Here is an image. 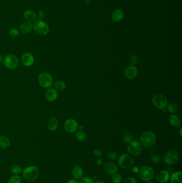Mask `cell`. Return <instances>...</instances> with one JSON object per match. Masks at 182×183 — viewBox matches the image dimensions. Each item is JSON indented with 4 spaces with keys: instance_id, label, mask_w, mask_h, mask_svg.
<instances>
[{
    "instance_id": "obj_46",
    "label": "cell",
    "mask_w": 182,
    "mask_h": 183,
    "mask_svg": "<svg viewBox=\"0 0 182 183\" xmlns=\"http://www.w3.org/2000/svg\"><path fill=\"white\" fill-rule=\"evenodd\" d=\"M91 1V0H86V3L87 4H89Z\"/></svg>"
},
{
    "instance_id": "obj_34",
    "label": "cell",
    "mask_w": 182,
    "mask_h": 183,
    "mask_svg": "<svg viewBox=\"0 0 182 183\" xmlns=\"http://www.w3.org/2000/svg\"><path fill=\"white\" fill-rule=\"evenodd\" d=\"M9 35L11 37L16 38L19 35V31L16 28H12L9 31Z\"/></svg>"
},
{
    "instance_id": "obj_36",
    "label": "cell",
    "mask_w": 182,
    "mask_h": 183,
    "mask_svg": "<svg viewBox=\"0 0 182 183\" xmlns=\"http://www.w3.org/2000/svg\"><path fill=\"white\" fill-rule=\"evenodd\" d=\"M151 160L153 163H155V164H158L161 162L160 157L158 155H153L151 158Z\"/></svg>"
},
{
    "instance_id": "obj_21",
    "label": "cell",
    "mask_w": 182,
    "mask_h": 183,
    "mask_svg": "<svg viewBox=\"0 0 182 183\" xmlns=\"http://www.w3.org/2000/svg\"><path fill=\"white\" fill-rule=\"evenodd\" d=\"M169 122L170 125L175 127H178L180 125V119L175 114H172L169 116Z\"/></svg>"
},
{
    "instance_id": "obj_9",
    "label": "cell",
    "mask_w": 182,
    "mask_h": 183,
    "mask_svg": "<svg viewBox=\"0 0 182 183\" xmlns=\"http://www.w3.org/2000/svg\"><path fill=\"white\" fill-rule=\"evenodd\" d=\"M152 102L155 107L160 109H164L168 105L166 97L160 94L154 95L152 98Z\"/></svg>"
},
{
    "instance_id": "obj_12",
    "label": "cell",
    "mask_w": 182,
    "mask_h": 183,
    "mask_svg": "<svg viewBox=\"0 0 182 183\" xmlns=\"http://www.w3.org/2000/svg\"><path fill=\"white\" fill-rule=\"evenodd\" d=\"M156 181L160 183H166L170 179L169 173L165 170L159 171L156 176Z\"/></svg>"
},
{
    "instance_id": "obj_27",
    "label": "cell",
    "mask_w": 182,
    "mask_h": 183,
    "mask_svg": "<svg viewBox=\"0 0 182 183\" xmlns=\"http://www.w3.org/2000/svg\"><path fill=\"white\" fill-rule=\"evenodd\" d=\"M55 89L56 91H62L66 87V85L62 81H56L54 84Z\"/></svg>"
},
{
    "instance_id": "obj_35",
    "label": "cell",
    "mask_w": 182,
    "mask_h": 183,
    "mask_svg": "<svg viewBox=\"0 0 182 183\" xmlns=\"http://www.w3.org/2000/svg\"><path fill=\"white\" fill-rule=\"evenodd\" d=\"M138 57L136 56V55H132L130 58V63L131 65L135 66L136 65L137 63H138Z\"/></svg>"
},
{
    "instance_id": "obj_1",
    "label": "cell",
    "mask_w": 182,
    "mask_h": 183,
    "mask_svg": "<svg viewBox=\"0 0 182 183\" xmlns=\"http://www.w3.org/2000/svg\"><path fill=\"white\" fill-rule=\"evenodd\" d=\"M39 175V169L35 165L26 167L22 171V176L24 178L29 181H35L38 179Z\"/></svg>"
},
{
    "instance_id": "obj_25",
    "label": "cell",
    "mask_w": 182,
    "mask_h": 183,
    "mask_svg": "<svg viewBox=\"0 0 182 183\" xmlns=\"http://www.w3.org/2000/svg\"><path fill=\"white\" fill-rule=\"evenodd\" d=\"M167 110L172 114H176L179 111V107L176 103H171L167 105Z\"/></svg>"
},
{
    "instance_id": "obj_20",
    "label": "cell",
    "mask_w": 182,
    "mask_h": 183,
    "mask_svg": "<svg viewBox=\"0 0 182 183\" xmlns=\"http://www.w3.org/2000/svg\"><path fill=\"white\" fill-rule=\"evenodd\" d=\"M48 127L50 131H56L58 127L57 119L55 117H51L48 121Z\"/></svg>"
},
{
    "instance_id": "obj_31",
    "label": "cell",
    "mask_w": 182,
    "mask_h": 183,
    "mask_svg": "<svg viewBox=\"0 0 182 183\" xmlns=\"http://www.w3.org/2000/svg\"><path fill=\"white\" fill-rule=\"evenodd\" d=\"M122 177L119 173H116L113 175L112 181L113 183H121L122 182Z\"/></svg>"
},
{
    "instance_id": "obj_23",
    "label": "cell",
    "mask_w": 182,
    "mask_h": 183,
    "mask_svg": "<svg viewBox=\"0 0 182 183\" xmlns=\"http://www.w3.org/2000/svg\"><path fill=\"white\" fill-rule=\"evenodd\" d=\"M24 16L25 19L30 22H33L36 20V14L32 10H26L24 12Z\"/></svg>"
},
{
    "instance_id": "obj_8",
    "label": "cell",
    "mask_w": 182,
    "mask_h": 183,
    "mask_svg": "<svg viewBox=\"0 0 182 183\" xmlns=\"http://www.w3.org/2000/svg\"><path fill=\"white\" fill-rule=\"evenodd\" d=\"M178 160V152L175 149H171L167 151L164 157V161L168 165H173Z\"/></svg>"
},
{
    "instance_id": "obj_7",
    "label": "cell",
    "mask_w": 182,
    "mask_h": 183,
    "mask_svg": "<svg viewBox=\"0 0 182 183\" xmlns=\"http://www.w3.org/2000/svg\"><path fill=\"white\" fill-rule=\"evenodd\" d=\"M38 82L41 86L48 89L52 86L54 81L52 77L48 73H41L38 77Z\"/></svg>"
},
{
    "instance_id": "obj_30",
    "label": "cell",
    "mask_w": 182,
    "mask_h": 183,
    "mask_svg": "<svg viewBox=\"0 0 182 183\" xmlns=\"http://www.w3.org/2000/svg\"><path fill=\"white\" fill-rule=\"evenodd\" d=\"M8 183H22V178L18 175H15L10 177Z\"/></svg>"
},
{
    "instance_id": "obj_6",
    "label": "cell",
    "mask_w": 182,
    "mask_h": 183,
    "mask_svg": "<svg viewBox=\"0 0 182 183\" xmlns=\"http://www.w3.org/2000/svg\"><path fill=\"white\" fill-rule=\"evenodd\" d=\"M127 151L130 155L138 156L142 152V145L137 140H132L128 144Z\"/></svg>"
},
{
    "instance_id": "obj_39",
    "label": "cell",
    "mask_w": 182,
    "mask_h": 183,
    "mask_svg": "<svg viewBox=\"0 0 182 183\" xmlns=\"http://www.w3.org/2000/svg\"><path fill=\"white\" fill-rule=\"evenodd\" d=\"M92 154L97 157H100L102 155V152L99 149H95L92 152Z\"/></svg>"
},
{
    "instance_id": "obj_26",
    "label": "cell",
    "mask_w": 182,
    "mask_h": 183,
    "mask_svg": "<svg viewBox=\"0 0 182 183\" xmlns=\"http://www.w3.org/2000/svg\"><path fill=\"white\" fill-rule=\"evenodd\" d=\"M75 137L77 140L80 142H84L87 138L86 133L82 130L78 131L75 135Z\"/></svg>"
},
{
    "instance_id": "obj_38",
    "label": "cell",
    "mask_w": 182,
    "mask_h": 183,
    "mask_svg": "<svg viewBox=\"0 0 182 183\" xmlns=\"http://www.w3.org/2000/svg\"><path fill=\"white\" fill-rule=\"evenodd\" d=\"M36 15V18H38V20H43L45 17L44 12L42 10H39L38 12H37Z\"/></svg>"
},
{
    "instance_id": "obj_29",
    "label": "cell",
    "mask_w": 182,
    "mask_h": 183,
    "mask_svg": "<svg viewBox=\"0 0 182 183\" xmlns=\"http://www.w3.org/2000/svg\"><path fill=\"white\" fill-rule=\"evenodd\" d=\"M133 139V137H132L131 133L128 132V131H126L124 132V134L123 135V140L125 143H129L130 142L132 141Z\"/></svg>"
},
{
    "instance_id": "obj_48",
    "label": "cell",
    "mask_w": 182,
    "mask_h": 183,
    "mask_svg": "<svg viewBox=\"0 0 182 183\" xmlns=\"http://www.w3.org/2000/svg\"><path fill=\"white\" fill-rule=\"evenodd\" d=\"M148 183H156L154 181H148Z\"/></svg>"
},
{
    "instance_id": "obj_33",
    "label": "cell",
    "mask_w": 182,
    "mask_h": 183,
    "mask_svg": "<svg viewBox=\"0 0 182 183\" xmlns=\"http://www.w3.org/2000/svg\"><path fill=\"white\" fill-rule=\"evenodd\" d=\"M79 183H95L94 180L90 177H82L80 180Z\"/></svg>"
},
{
    "instance_id": "obj_32",
    "label": "cell",
    "mask_w": 182,
    "mask_h": 183,
    "mask_svg": "<svg viewBox=\"0 0 182 183\" xmlns=\"http://www.w3.org/2000/svg\"><path fill=\"white\" fill-rule=\"evenodd\" d=\"M108 159H110L111 161H115L118 159V155L116 152L114 151H110L107 153V154Z\"/></svg>"
},
{
    "instance_id": "obj_4",
    "label": "cell",
    "mask_w": 182,
    "mask_h": 183,
    "mask_svg": "<svg viewBox=\"0 0 182 183\" xmlns=\"http://www.w3.org/2000/svg\"><path fill=\"white\" fill-rule=\"evenodd\" d=\"M33 29L37 34L44 36L49 32V27L46 23L43 20H37L33 24Z\"/></svg>"
},
{
    "instance_id": "obj_47",
    "label": "cell",
    "mask_w": 182,
    "mask_h": 183,
    "mask_svg": "<svg viewBox=\"0 0 182 183\" xmlns=\"http://www.w3.org/2000/svg\"><path fill=\"white\" fill-rule=\"evenodd\" d=\"M2 60H3V58L2 56L0 55V63L2 62Z\"/></svg>"
},
{
    "instance_id": "obj_3",
    "label": "cell",
    "mask_w": 182,
    "mask_h": 183,
    "mask_svg": "<svg viewBox=\"0 0 182 183\" xmlns=\"http://www.w3.org/2000/svg\"><path fill=\"white\" fill-rule=\"evenodd\" d=\"M139 176L140 179L145 181H152L154 176V171L153 169L150 166L142 167L139 171Z\"/></svg>"
},
{
    "instance_id": "obj_17",
    "label": "cell",
    "mask_w": 182,
    "mask_h": 183,
    "mask_svg": "<svg viewBox=\"0 0 182 183\" xmlns=\"http://www.w3.org/2000/svg\"><path fill=\"white\" fill-rule=\"evenodd\" d=\"M46 98L49 102H54L58 98V93L54 89H48L46 93Z\"/></svg>"
},
{
    "instance_id": "obj_42",
    "label": "cell",
    "mask_w": 182,
    "mask_h": 183,
    "mask_svg": "<svg viewBox=\"0 0 182 183\" xmlns=\"http://www.w3.org/2000/svg\"><path fill=\"white\" fill-rule=\"evenodd\" d=\"M103 164V160L102 159H98L97 161V165H99V166H100V165H102Z\"/></svg>"
},
{
    "instance_id": "obj_10",
    "label": "cell",
    "mask_w": 182,
    "mask_h": 183,
    "mask_svg": "<svg viewBox=\"0 0 182 183\" xmlns=\"http://www.w3.org/2000/svg\"><path fill=\"white\" fill-rule=\"evenodd\" d=\"M3 63L5 67L9 69H14L18 67L19 60L14 54L8 55L4 58Z\"/></svg>"
},
{
    "instance_id": "obj_15",
    "label": "cell",
    "mask_w": 182,
    "mask_h": 183,
    "mask_svg": "<svg viewBox=\"0 0 182 183\" xmlns=\"http://www.w3.org/2000/svg\"><path fill=\"white\" fill-rule=\"evenodd\" d=\"M22 62L25 66L30 67L34 64V58L31 54L29 52H26L22 55Z\"/></svg>"
},
{
    "instance_id": "obj_22",
    "label": "cell",
    "mask_w": 182,
    "mask_h": 183,
    "mask_svg": "<svg viewBox=\"0 0 182 183\" xmlns=\"http://www.w3.org/2000/svg\"><path fill=\"white\" fill-rule=\"evenodd\" d=\"M182 173L180 171H176L170 177V183H182Z\"/></svg>"
},
{
    "instance_id": "obj_13",
    "label": "cell",
    "mask_w": 182,
    "mask_h": 183,
    "mask_svg": "<svg viewBox=\"0 0 182 183\" xmlns=\"http://www.w3.org/2000/svg\"><path fill=\"white\" fill-rule=\"evenodd\" d=\"M138 73L137 69L135 66L130 65L127 67L124 71V76L128 79H134Z\"/></svg>"
},
{
    "instance_id": "obj_28",
    "label": "cell",
    "mask_w": 182,
    "mask_h": 183,
    "mask_svg": "<svg viewBox=\"0 0 182 183\" xmlns=\"http://www.w3.org/2000/svg\"><path fill=\"white\" fill-rule=\"evenodd\" d=\"M10 170L12 173L14 175H19L22 172V169L20 165L14 164L10 167Z\"/></svg>"
},
{
    "instance_id": "obj_14",
    "label": "cell",
    "mask_w": 182,
    "mask_h": 183,
    "mask_svg": "<svg viewBox=\"0 0 182 183\" xmlns=\"http://www.w3.org/2000/svg\"><path fill=\"white\" fill-rule=\"evenodd\" d=\"M104 170L108 175H114L117 173L118 171V167L114 163L112 162H107L104 165Z\"/></svg>"
},
{
    "instance_id": "obj_11",
    "label": "cell",
    "mask_w": 182,
    "mask_h": 183,
    "mask_svg": "<svg viewBox=\"0 0 182 183\" xmlns=\"http://www.w3.org/2000/svg\"><path fill=\"white\" fill-rule=\"evenodd\" d=\"M78 123L73 119H68L64 123L65 129L68 133L75 132L79 129Z\"/></svg>"
},
{
    "instance_id": "obj_5",
    "label": "cell",
    "mask_w": 182,
    "mask_h": 183,
    "mask_svg": "<svg viewBox=\"0 0 182 183\" xmlns=\"http://www.w3.org/2000/svg\"><path fill=\"white\" fill-rule=\"evenodd\" d=\"M118 163L122 169H130L134 164V159L130 154H123L119 157Z\"/></svg>"
},
{
    "instance_id": "obj_16",
    "label": "cell",
    "mask_w": 182,
    "mask_h": 183,
    "mask_svg": "<svg viewBox=\"0 0 182 183\" xmlns=\"http://www.w3.org/2000/svg\"><path fill=\"white\" fill-rule=\"evenodd\" d=\"M33 29V25L28 21H25L22 23L20 26V31L22 34H28Z\"/></svg>"
},
{
    "instance_id": "obj_45",
    "label": "cell",
    "mask_w": 182,
    "mask_h": 183,
    "mask_svg": "<svg viewBox=\"0 0 182 183\" xmlns=\"http://www.w3.org/2000/svg\"><path fill=\"white\" fill-rule=\"evenodd\" d=\"M182 127H180V137H182Z\"/></svg>"
},
{
    "instance_id": "obj_41",
    "label": "cell",
    "mask_w": 182,
    "mask_h": 183,
    "mask_svg": "<svg viewBox=\"0 0 182 183\" xmlns=\"http://www.w3.org/2000/svg\"><path fill=\"white\" fill-rule=\"evenodd\" d=\"M67 183H79V182L76 179H71L67 181Z\"/></svg>"
},
{
    "instance_id": "obj_18",
    "label": "cell",
    "mask_w": 182,
    "mask_h": 183,
    "mask_svg": "<svg viewBox=\"0 0 182 183\" xmlns=\"http://www.w3.org/2000/svg\"><path fill=\"white\" fill-rule=\"evenodd\" d=\"M72 176L75 179H80L83 177V170L80 165H76L72 169Z\"/></svg>"
},
{
    "instance_id": "obj_19",
    "label": "cell",
    "mask_w": 182,
    "mask_h": 183,
    "mask_svg": "<svg viewBox=\"0 0 182 183\" xmlns=\"http://www.w3.org/2000/svg\"><path fill=\"white\" fill-rule=\"evenodd\" d=\"M124 17V12L121 9H116L113 11L112 14V20L118 22L122 20Z\"/></svg>"
},
{
    "instance_id": "obj_43",
    "label": "cell",
    "mask_w": 182,
    "mask_h": 183,
    "mask_svg": "<svg viewBox=\"0 0 182 183\" xmlns=\"http://www.w3.org/2000/svg\"><path fill=\"white\" fill-rule=\"evenodd\" d=\"M95 183H106L105 181H103V180H102V179H100V180H98V181H97L95 182Z\"/></svg>"
},
{
    "instance_id": "obj_2",
    "label": "cell",
    "mask_w": 182,
    "mask_h": 183,
    "mask_svg": "<svg viewBox=\"0 0 182 183\" xmlns=\"http://www.w3.org/2000/svg\"><path fill=\"white\" fill-rule=\"evenodd\" d=\"M156 142V137L151 131H147L143 133L140 137V143L146 148H150L154 146Z\"/></svg>"
},
{
    "instance_id": "obj_44",
    "label": "cell",
    "mask_w": 182,
    "mask_h": 183,
    "mask_svg": "<svg viewBox=\"0 0 182 183\" xmlns=\"http://www.w3.org/2000/svg\"><path fill=\"white\" fill-rule=\"evenodd\" d=\"M79 128L80 129V130H82L84 129V127L83 125H80V126H79Z\"/></svg>"
},
{
    "instance_id": "obj_40",
    "label": "cell",
    "mask_w": 182,
    "mask_h": 183,
    "mask_svg": "<svg viewBox=\"0 0 182 183\" xmlns=\"http://www.w3.org/2000/svg\"><path fill=\"white\" fill-rule=\"evenodd\" d=\"M132 172L135 173H139V171H140V169H139V168L138 167H134L132 168Z\"/></svg>"
},
{
    "instance_id": "obj_24",
    "label": "cell",
    "mask_w": 182,
    "mask_h": 183,
    "mask_svg": "<svg viewBox=\"0 0 182 183\" xmlns=\"http://www.w3.org/2000/svg\"><path fill=\"white\" fill-rule=\"evenodd\" d=\"M10 146V141L7 137L4 135L0 137V147L6 149Z\"/></svg>"
},
{
    "instance_id": "obj_37",
    "label": "cell",
    "mask_w": 182,
    "mask_h": 183,
    "mask_svg": "<svg viewBox=\"0 0 182 183\" xmlns=\"http://www.w3.org/2000/svg\"><path fill=\"white\" fill-rule=\"evenodd\" d=\"M123 183H137V181L134 177H129L124 179Z\"/></svg>"
}]
</instances>
